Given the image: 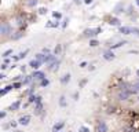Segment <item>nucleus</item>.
Here are the masks:
<instances>
[{"instance_id": "1", "label": "nucleus", "mask_w": 139, "mask_h": 132, "mask_svg": "<svg viewBox=\"0 0 139 132\" xmlns=\"http://www.w3.org/2000/svg\"><path fill=\"white\" fill-rule=\"evenodd\" d=\"M99 33H102L101 28H96V29H86L84 30V36H86V37H92V36H96V35H99Z\"/></svg>"}, {"instance_id": "2", "label": "nucleus", "mask_w": 139, "mask_h": 132, "mask_svg": "<svg viewBox=\"0 0 139 132\" xmlns=\"http://www.w3.org/2000/svg\"><path fill=\"white\" fill-rule=\"evenodd\" d=\"M130 94H131V91H128V89H120V92H118L117 98H118L120 100H127L128 96H130Z\"/></svg>"}, {"instance_id": "3", "label": "nucleus", "mask_w": 139, "mask_h": 132, "mask_svg": "<svg viewBox=\"0 0 139 132\" xmlns=\"http://www.w3.org/2000/svg\"><path fill=\"white\" fill-rule=\"evenodd\" d=\"M96 132H107V125H106V123H105L103 120L98 121V124H96Z\"/></svg>"}, {"instance_id": "4", "label": "nucleus", "mask_w": 139, "mask_h": 132, "mask_svg": "<svg viewBox=\"0 0 139 132\" xmlns=\"http://www.w3.org/2000/svg\"><path fill=\"white\" fill-rule=\"evenodd\" d=\"M32 77H33V80H40V81H42L43 79H46V74L40 70H35L33 74H32Z\"/></svg>"}, {"instance_id": "5", "label": "nucleus", "mask_w": 139, "mask_h": 132, "mask_svg": "<svg viewBox=\"0 0 139 132\" xmlns=\"http://www.w3.org/2000/svg\"><path fill=\"white\" fill-rule=\"evenodd\" d=\"M0 33H1L3 36L8 35V33H10V25L6 24V22H4V24H1V26H0Z\"/></svg>"}, {"instance_id": "6", "label": "nucleus", "mask_w": 139, "mask_h": 132, "mask_svg": "<svg viewBox=\"0 0 139 132\" xmlns=\"http://www.w3.org/2000/svg\"><path fill=\"white\" fill-rule=\"evenodd\" d=\"M30 121V116H22V117H19V120H18V124L19 125H28Z\"/></svg>"}, {"instance_id": "7", "label": "nucleus", "mask_w": 139, "mask_h": 132, "mask_svg": "<svg viewBox=\"0 0 139 132\" xmlns=\"http://www.w3.org/2000/svg\"><path fill=\"white\" fill-rule=\"evenodd\" d=\"M103 58L106 59V61H112V59H114V54H113L112 50H106L103 52Z\"/></svg>"}, {"instance_id": "8", "label": "nucleus", "mask_w": 139, "mask_h": 132, "mask_svg": "<svg viewBox=\"0 0 139 132\" xmlns=\"http://www.w3.org/2000/svg\"><path fill=\"white\" fill-rule=\"evenodd\" d=\"M59 63H61V62L59 61H54V62H51L50 63V66H48V70H51V72H55V70H58V68H59Z\"/></svg>"}, {"instance_id": "9", "label": "nucleus", "mask_w": 139, "mask_h": 132, "mask_svg": "<svg viewBox=\"0 0 139 132\" xmlns=\"http://www.w3.org/2000/svg\"><path fill=\"white\" fill-rule=\"evenodd\" d=\"M42 65H43V63H42V62H39L37 59H32V61L29 62V66H30L32 69H39L40 66H42Z\"/></svg>"}, {"instance_id": "10", "label": "nucleus", "mask_w": 139, "mask_h": 132, "mask_svg": "<svg viewBox=\"0 0 139 132\" xmlns=\"http://www.w3.org/2000/svg\"><path fill=\"white\" fill-rule=\"evenodd\" d=\"M120 33H123V35H132V28H130V26H120Z\"/></svg>"}, {"instance_id": "11", "label": "nucleus", "mask_w": 139, "mask_h": 132, "mask_svg": "<svg viewBox=\"0 0 139 132\" xmlns=\"http://www.w3.org/2000/svg\"><path fill=\"white\" fill-rule=\"evenodd\" d=\"M19 107H21V102H19V100H15V102L10 106V110H11V112H17Z\"/></svg>"}, {"instance_id": "12", "label": "nucleus", "mask_w": 139, "mask_h": 132, "mask_svg": "<svg viewBox=\"0 0 139 132\" xmlns=\"http://www.w3.org/2000/svg\"><path fill=\"white\" fill-rule=\"evenodd\" d=\"M46 54H36V56H35V59H37L39 62H42V63H46Z\"/></svg>"}, {"instance_id": "13", "label": "nucleus", "mask_w": 139, "mask_h": 132, "mask_svg": "<svg viewBox=\"0 0 139 132\" xmlns=\"http://www.w3.org/2000/svg\"><path fill=\"white\" fill-rule=\"evenodd\" d=\"M69 81H70V74H69V73L63 74V76L61 77V83H62L63 85H65V84H68Z\"/></svg>"}, {"instance_id": "14", "label": "nucleus", "mask_w": 139, "mask_h": 132, "mask_svg": "<svg viewBox=\"0 0 139 132\" xmlns=\"http://www.w3.org/2000/svg\"><path fill=\"white\" fill-rule=\"evenodd\" d=\"M63 125H65V124H63L62 121H61V123H58V124H55V125L52 127V132H59L61 129L63 128Z\"/></svg>"}, {"instance_id": "15", "label": "nucleus", "mask_w": 139, "mask_h": 132, "mask_svg": "<svg viewBox=\"0 0 139 132\" xmlns=\"http://www.w3.org/2000/svg\"><path fill=\"white\" fill-rule=\"evenodd\" d=\"M28 52H29V51H28V50H25L24 52H19V54H18V56H15L14 59H15V61H19V59H24L25 56H26V54H28Z\"/></svg>"}, {"instance_id": "16", "label": "nucleus", "mask_w": 139, "mask_h": 132, "mask_svg": "<svg viewBox=\"0 0 139 132\" xmlns=\"http://www.w3.org/2000/svg\"><path fill=\"white\" fill-rule=\"evenodd\" d=\"M11 89H14V85H7V87L4 88V89H1V91H0V95H6L7 92L11 91Z\"/></svg>"}, {"instance_id": "17", "label": "nucleus", "mask_w": 139, "mask_h": 132, "mask_svg": "<svg viewBox=\"0 0 139 132\" xmlns=\"http://www.w3.org/2000/svg\"><path fill=\"white\" fill-rule=\"evenodd\" d=\"M42 110H43V105H42V103H36V106H35V113H36V114H40V113H42Z\"/></svg>"}, {"instance_id": "18", "label": "nucleus", "mask_w": 139, "mask_h": 132, "mask_svg": "<svg viewBox=\"0 0 139 132\" xmlns=\"http://www.w3.org/2000/svg\"><path fill=\"white\" fill-rule=\"evenodd\" d=\"M131 92H134V94H135V92H139V81H135V83H134Z\"/></svg>"}, {"instance_id": "19", "label": "nucleus", "mask_w": 139, "mask_h": 132, "mask_svg": "<svg viewBox=\"0 0 139 132\" xmlns=\"http://www.w3.org/2000/svg\"><path fill=\"white\" fill-rule=\"evenodd\" d=\"M124 44H127V41H118V43L113 44L110 50H114V48H118V47H121V45H124Z\"/></svg>"}, {"instance_id": "20", "label": "nucleus", "mask_w": 139, "mask_h": 132, "mask_svg": "<svg viewBox=\"0 0 139 132\" xmlns=\"http://www.w3.org/2000/svg\"><path fill=\"white\" fill-rule=\"evenodd\" d=\"M109 24H110V25H116V26H118V25H120V21H118L117 18H110Z\"/></svg>"}, {"instance_id": "21", "label": "nucleus", "mask_w": 139, "mask_h": 132, "mask_svg": "<svg viewBox=\"0 0 139 132\" xmlns=\"http://www.w3.org/2000/svg\"><path fill=\"white\" fill-rule=\"evenodd\" d=\"M11 54H12V50H11V48H10V50L4 51V52H3V54H1V56H3V58H8V56H10V55H11Z\"/></svg>"}, {"instance_id": "22", "label": "nucleus", "mask_w": 139, "mask_h": 132, "mask_svg": "<svg viewBox=\"0 0 139 132\" xmlns=\"http://www.w3.org/2000/svg\"><path fill=\"white\" fill-rule=\"evenodd\" d=\"M22 37V33L21 32H17L15 35H11V39L12 40H18V39H21Z\"/></svg>"}, {"instance_id": "23", "label": "nucleus", "mask_w": 139, "mask_h": 132, "mask_svg": "<svg viewBox=\"0 0 139 132\" xmlns=\"http://www.w3.org/2000/svg\"><path fill=\"white\" fill-rule=\"evenodd\" d=\"M123 11H124V7H123L121 6V4H118V6L117 7H116V14H120V12H123Z\"/></svg>"}, {"instance_id": "24", "label": "nucleus", "mask_w": 139, "mask_h": 132, "mask_svg": "<svg viewBox=\"0 0 139 132\" xmlns=\"http://www.w3.org/2000/svg\"><path fill=\"white\" fill-rule=\"evenodd\" d=\"M66 98L65 96H61V98H59V105H61V106H62V107H65V106H66Z\"/></svg>"}, {"instance_id": "25", "label": "nucleus", "mask_w": 139, "mask_h": 132, "mask_svg": "<svg viewBox=\"0 0 139 132\" xmlns=\"http://www.w3.org/2000/svg\"><path fill=\"white\" fill-rule=\"evenodd\" d=\"M48 84H50V81H48L47 79H43L42 81H40V85H42V87H47Z\"/></svg>"}, {"instance_id": "26", "label": "nucleus", "mask_w": 139, "mask_h": 132, "mask_svg": "<svg viewBox=\"0 0 139 132\" xmlns=\"http://www.w3.org/2000/svg\"><path fill=\"white\" fill-rule=\"evenodd\" d=\"M98 44H99L98 40H90V45H91V47H96Z\"/></svg>"}, {"instance_id": "27", "label": "nucleus", "mask_w": 139, "mask_h": 132, "mask_svg": "<svg viewBox=\"0 0 139 132\" xmlns=\"http://www.w3.org/2000/svg\"><path fill=\"white\" fill-rule=\"evenodd\" d=\"M59 52H61V45H56L54 50V55H59Z\"/></svg>"}, {"instance_id": "28", "label": "nucleus", "mask_w": 139, "mask_h": 132, "mask_svg": "<svg viewBox=\"0 0 139 132\" xmlns=\"http://www.w3.org/2000/svg\"><path fill=\"white\" fill-rule=\"evenodd\" d=\"M12 85H14V89H19V88H21L24 84H22V83H14Z\"/></svg>"}, {"instance_id": "29", "label": "nucleus", "mask_w": 139, "mask_h": 132, "mask_svg": "<svg viewBox=\"0 0 139 132\" xmlns=\"http://www.w3.org/2000/svg\"><path fill=\"white\" fill-rule=\"evenodd\" d=\"M28 4H29L30 7H35L36 4H37V0H29V1H28Z\"/></svg>"}, {"instance_id": "30", "label": "nucleus", "mask_w": 139, "mask_h": 132, "mask_svg": "<svg viewBox=\"0 0 139 132\" xmlns=\"http://www.w3.org/2000/svg\"><path fill=\"white\" fill-rule=\"evenodd\" d=\"M79 132H90V128H87V127H80V128H79Z\"/></svg>"}, {"instance_id": "31", "label": "nucleus", "mask_w": 139, "mask_h": 132, "mask_svg": "<svg viewBox=\"0 0 139 132\" xmlns=\"http://www.w3.org/2000/svg\"><path fill=\"white\" fill-rule=\"evenodd\" d=\"M132 35H135V36L139 37V29L138 28H132Z\"/></svg>"}, {"instance_id": "32", "label": "nucleus", "mask_w": 139, "mask_h": 132, "mask_svg": "<svg viewBox=\"0 0 139 132\" xmlns=\"http://www.w3.org/2000/svg\"><path fill=\"white\" fill-rule=\"evenodd\" d=\"M36 98L37 96H35V95H30V98H29V103H33L36 100Z\"/></svg>"}, {"instance_id": "33", "label": "nucleus", "mask_w": 139, "mask_h": 132, "mask_svg": "<svg viewBox=\"0 0 139 132\" xmlns=\"http://www.w3.org/2000/svg\"><path fill=\"white\" fill-rule=\"evenodd\" d=\"M39 12H40V14H47V8H44V7H43V8H40V10H39Z\"/></svg>"}, {"instance_id": "34", "label": "nucleus", "mask_w": 139, "mask_h": 132, "mask_svg": "<svg viewBox=\"0 0 139 132\" xmlns=\"http://www.w3.org/2000/svg\"><path fill=\"white\" fill-rule=\"evenodd\" d=\"M52 15H54V17H55V18H58V19H59V18H61V17H62V15H61V12H52Z\"/></svg>"}, {"instance_id": "35", "label": "nucleus", "mask_w": 139, "mask_h": 132, "mask_svg": "<svg viewBox=\"0 0 139 132\" xmlns=\"http://www.w3.org/2000/svg\"><path fill=\"white\" fill-rule=\"evenodd\" d=\"M43 54L48 55V54H51V52H50V50H48V48H43Z\"/></svg>"}, {"instance_id": "36", "label": "nucleus", "mask_w": 139, "mask_h": 132, "mask_svg": "<svg viewBox=\"0 0 139 132\" xmlns=\"http://www.w3.org/2000/svg\"><path fill=\"white\" fill-rule=\"evenodd\" d=\"M68 22H69V19H65V21H63V24H62V28H66V25H68Z\"/></svg>"}, {"instance_id": "37", "label": "nucleus", "mask_w": 139, "mask_h": 132, "mask_svg": "<svg viewBox=\"0 0 139 132\" xmlns=\"http://www.w3.org/2000/svg\"><path fill=\"white\" fill-rule=\"evenodd\" d=\"M86 66H87V62H81L80 63V68H86Z\"/></svg>"}, {"instance_id": "38", "label": "nucleus", "mask_w": 139, "mask_h": 132, "mask_svg": "<svg viewBox=\"0 0 139 132\" xmlns=\"http://www.w3.org/2000/svg\"><path fill=\"white\" fill-rule=\"evenodd\" d=\"M4 117H6V112H1L0 113V118H4Z\"/></svg>"}, {"instance_id": "39", "label": "nucleus", "mask_w": 139, "mask_h": 132, "mask_svg": "<svg viewBox=\"0 0 139 132\" xmlns=\"http://www.w3.org/2000/svg\"><path fill=\"white\" fill-rule=\"evenodd\" d=\"M73 98H74V100H77V99H79V94H77V92H74Z\"/></svg>"}, {"instance_id": "40", "label": "nucleus", "mask_w": 139, "mask_h": 132, "mask_svg": "<svg viewBox=\"0 0 139 132\" xmlns=\"http://www.w3.org/2000/svg\"><path fill=\"white\" fill-rule=\"evenodd\" d=\"M6 68H7V63H3V65H1V70H6Z\"/></svg>"}, {"instance_id": "41", "label": "nucleus", "mask_w": 139, "mask_h": 132, "mask_svg": "<svg viewBox=\"0 0 139 132\" xmlns=\"http://www.w3.org/2000/svg\"><path fill=\"white\" fill-rule=\"evenodd\" d=\"M84 3H86V4H91L92 0H84Z\"/></svg>"}, {"instance_id": "42", "label": "nucleus", "mask_w": 139, "mask_h": 132, "mask_svg": "<svg viewBox=\"0 0 139 132\" xmlns=\"http://www.w3.org/2000/svg\"><path fill=\"white\" fill-rule=\"evenodd\" d=\"M127 132H135V129H131V128H128V129H127Z\"/></svg>"}, {"instance_id": "43", "label": "nucleus", "mask_w": 139, "mask_h": 132, "mask_svg": "<svg viewBox=\"0 0 139 132\" xmlns=\"http://www.w3.org/2000/svg\"><path fill=\"white\" fill-rule=\"evenodd\" d=\"M76 3H81V1H84V0H74Z\"/></svg>"}, {"instance_id": "44", "label": "nucleus", "mask_w": 139, "mask_h": 132, "mask_svg": "<svg viewBox=\"0 0 139 132\" xmlns=\"http://www.w3.org/2000/svg\"><path fill=\"white\" fill-rule=\"evenodd\" d=\"M136 4H138V6H139V0H136Z\"/></svg>"}, {"instance_id": "45", "label": "nucleus", "mask_w": 139, "mask_h": 132, "mask_svg": "<svg viewBox=\"0 0 139 132\" xmlns=\"http://www.w3.org/2000/svg\"><path fill=\"white\" fill-rule=\"evenodd\" d=\"M15 132H21V131H15Z\"/></svg>"}]
</instances>
